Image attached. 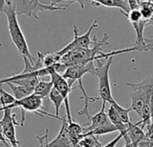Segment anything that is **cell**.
Returning <instances> with one entry per match:
<instances>
[{
    "instance_id": "1",
    "label": "cell",
    "mask_w": 153,
    "mask_h": 147,
    "mask_svg": "<svg viewBox=\"0 0 153 147\" xmlns=\"http://www.w3.org/2000/svg\"><path fill=\"white\" fill-rule=\"evenodd\" d=\"M105 45H108V33L104 34L101 40H99L97 37L94 36L91 48L71 50L61 57L60 63L68 67L76 65H86L90 62L104 59V52L102 51V47Z\"/></svg>"
},
{
    "instance_id": "2",
    "label": "cell",
    "mask_w": 153,
    "mask_h": 147,
    "mask_svg": "<svg viewBox=\"0 0 153 147\" xmlns=\"http://www.w3.org/2000/svg\"><path fill=\"white\" fill-rule=\"evenodd\" d=\"M3 13L5 14L6 19H7L8 31H9V34L12 39L13 43L16 47L20 55L23 58H27L30 62V64L34 66L36 59L31 55V53L29 49L27 40L25 39V36H24V34L22 31V28L20 26V23L18 22L17 14L15 13L13 4L5 5Z\"/></svg>"
},
{
    "instance_id": "3",
    "label": "cell",
    "mask_w": 153,
    "mask_h": 147,
    "mask_svg": "<svg viewBox=\"0 0 153 147\" xmlns=\"http://www.w3.org/2000/svg\"><path fill=\"white\" fill-rule=\"evenodd\" d=\"M13 108H21L22 109V119L20 121L21 127L22 128L24 126V121H25V112H31L34 114H37L40 117H45L48 116L50 118L57 119L58 118L56 115H53L51 113L47 112L44 110V106H43V99L40 98L39 96L32 93L27 97H24L21 100L15 101L13 103L6 106V107H0V111H3L5 109H11L13 110Z\"/></svg>"
},
{
    "instance_id": "4",
    "label": "cell",
    "mask_w": 153,
    "mask_h": 147,
    "mask_svg": "<svg viewBox=\"0 0 153 147\" xmlns=\"http://www.w3.org/2000/svg\"><path fill=\"white\" fill-rule=\"evenodd\" d=\"M15 13L18 15H26L39 20V12L65 11L67 6H53L40 3L39 0H12Z\"/></svg>"
},
{
    "instance_id": "5",
    "label": "cell",
    "mask_w": 153,
    "mask_h": 147,
    "mask_svg": "<svg viewBox=\"0 0 153 147\" xmlns=\"http://www.w3.org/2000/svg\"><path fill=\"white\" fill-rule=\"evenodd\" d=\"M113 57H110L107 59L106 63L100 60H97V66L95 68V75L99 78V93L100 98L103 102L111 104L115 100L112 96L110 79H109V70L113 62Z\"/></svg>"
},
{
    "instance_id": "6",
    "label": "cell",
    "mask_w": 153,
    "mask_h": 147,
    "mask_svg": "<svg viewBox=\"0 0 153 147\" xmlns=\"http://www.w3.org/2000/svg\"><path fill=\"white\" fill-rule=\"evenodd\" d=\"M3 118L0 120V127L3 137L5 141L7 140L11 146H20L21 141L16 138L15 135V126L21 127L20 122L16 121V114L13 113L11 109H5L3 110Z\"/></svg>"
},
{
    "instance_id": "7",
    "label": "cell",
    "mask_w": 153,
    "mask_h": 147,
    "mask_svg": "<svg viewBox=\"0 0 153 147\" xmlns=\"http://www.w3.org/2000/svg\"><path fill=\"white\" fill-rule=\"evenodd\" d=\"M98 27V22L97 20L94 21V22L91 25L90 29L87 31L86 33L82 34V35H79V29L76 25H74V40L67 44L65 47H64L62 49H60L59 51H57V55L62 57L65 54H66L67 52L74 50V49H89L91 48V45H92V40L91 39V34L92 32V31Z\"/></svg>"
},
{
    "instance_id": "8",
    "label": "cell",
    "mask_w": 153,
    "mask_h": 147,
    "mask_svg": "<svg viewBox=\"0 0 153 147\" xmlns=\"http://www.w3.org/2000/svg\"><path fill=\"white\" fill-rule=\"evenodd\" d=\"M95 68L96 66L94 62H90L86 65H76L68 66L65 71L62 74L63 77L66 79L70 85H73L74 82L78 79L82 78L85 74H91L95 75Z\"/></svg>"
},
{
    "instance_id": "9",
    "label": "cell",
    "mask_w": 153,
    "mask_h": 147,
    "mask_svg": "<svg viewBox=\"0 0 153 147\" xmlns=\"http://www.w3.org/2000/svg\"><path fill=\"white\" fill-rule=\"evenodd\" d=\"M126 85L131 88V93H130L131 99H132L131 109H132V110L135 111L141 117L143 110L146 102L150 101L151 98L148 97L143 90L136 88L134 86H132V85H128V84H126Z\"/></svg>"
},
{
    "instance_id": "10",
    "label": "cell",
    "mask_w": 153,
    "mask_h": 147,
    "mask_svg": "<svg viewBox=\"0 0 153 147\" xmlns=\"http://www.w3.org/2000/svg\"><path fill=\"white\" fill-rule=\"evenodd\" d=\"M106 105H107V103L103 102L101 110L98 113H96L95 115L90 117V119H89L90 123L82 125L84 128V134L91 132V131L94 130L95 128L100 127L101 125H104V124L109 122V119L108 118V114L106 112Z\"/></svg>"
},
{
    "instance_id": "11",
    "label": "cell",
    "mask_w": 153,
    "mask_h": 147,
    "mask_svg": "<svg viewBox=\"0 0 153 147\" xmlns=\"http://www.w3.org/2000/svg\"><path fill=\"white\" fill-rule=\"evenodd\" d=\"M93 6L103 5L110 8H118L122 14H127L130 12L129 5L126 0H90Z\"/></svg>"
},
{
    "instance_id": "12",
    "label": "cell",
    "mask_w": 153,
    "mask_h": 147,
    "mask_svg": "<svg viewBox=\"0 0 153 147\" xmlns=\"http://www.w3.org/2000/svg\"><path fill=\"white\" fill-rule=\"evenodd\" d=\"M127 136L131 143H140L141 141L146 139V133L143 131L142 127L137 123L131 122L127 126Z\"/></svg>"
},
{
    "instance_id": "13",
    "label": "cell",
    "mask_w": 153,
    "mask_h": 147,
    "mask_svg": "<svg viewBox=\"0 0 153 147\" xmlns=\"http://www.w3.org/2000/svg\"><path fill=\"white\" fill-rule=\"evenodd\" d=\"M53 83L51 81L47 82V81H41L39 80L36 86L33 89V93L39 96L43 100L48 98V95L53 89Z\"/></svg>"
},
{
    "instance_id": "14",
    "label": "cell",
    "mask_w": 153,
    "mask_h": 147,
    "mask_svg": "<svg viewBox=\"0 0 153 147\" xmlns=\"http://www.w3.org/2000/svg\"><path fill=\"white\" fill-rule=\"evenodd\" d=\"M5 84H7L12 93H13V95L14 97V99L17 101V100H21L24 97H27L30 94L33 93V91L27 88V87H24L22 85H19V84H12V83H6Z\"/></svg>"
},
{
    "instance_id": "15",
    "label": "cell",
    "mask_w": 153,
    "mask_h": 147,
    "mask_svg": "<svg viewBox=\"0 0 153 147\" xmlns=\"http://www.w3.org/2000/svg\"><path fill=\"white\" fill-rule=\"evenodd\" d=\"M48 98L52 101V103H53V105L55 107V110H56L55 115L58 118L59 120L62 121L63 118L59 117V110H60L61 106L63 105V103H65V100H64L63 96L61 95V93L55 87H53V89L51 90V92H50V93L48 95Z\"/></svg>"
},
{
    "instance_id": "16",
    "label": "cell",
    "mask_w": 153,
    "mask_h": 147,
    "mask_svg": "<svg viewBox=\"0 0 153 147\" xmlns=\"http://www.w3.org/2000/svg\"><path fill=\"white\" fill-rule=\"evenodd\" d=\"M142 18L150 22L153 20V3L151 1H143L140 3L139 7Z\"/></svg>"
},
{
    "instance_id": "17",
    "label": "cell",
    "mask_w": 153,
    "mask_h": 147,
    "mask_svg": "<svg viewBox=\"0 0 153 147\" xmlns=\"http://www.w3.org/2000/svg\"><path fill=\"white\" fill-rule=\"evenodd\" d=\"M77 146L79 147H103L98 139V137L94 135L83 134V137L80 140Z\"/></svg>"
},
{
    "instance_id": "18",
    "label": "cell",
    "mask_w": 153,
    "mask_h": 147,
    "mask_svg": "<svg viewBox=\"0 0 153 147\" xmlns=\"http://www.w3.org/2000/svg\"><path fill=\"white\" fill-rule=\"evenodd\" d=\"M110 105H112V106L114 107V109L116 110V111H117V113L118 114L119 118L121 119V120H122L126 125L128 126V125L132 122L131 119H130V117H129V113H130V111L132 110L131 108H129V109H125V108H123L122 106H120L116 101H114Z\"/></svg>"
},
{
    "instance_id": "19",
    "label": "cell",
    "mask_w": 153,
    "mask_h": 147,
    "mask_svg": "<svg viewBox=\"0 0 153 147\" xmlns=\"http://www.w3.org/2000/svg\"><path fill=\"white\" fill-rule=\"evenodd\" d=\"M115 131H117L116 127L109 121L104 125H101L100 127L95 128L94 130L91 131V132H88V133H85L87 135H94L96 137H99V136H102V135H107V134H110V133H113Z\"/></svg>"
},
{
    "instance_id": "20",
    "label": "cell",
    "mask_w": 153,
    "mask_h": 147,
    "mask_svg": "<svg viewBox=\"0 0 153 147\" xmlns=\"http://www.w3.org/2000/svg\"><path fill=\"white\" fill-rule=\"evenodd\" d=\"M15 101L13 95L5 92L2 87V84H0V107H6L13 103Z\"/></svg>"
},
{
    "instance_id": "21",
    "label": "cell",
    "mask_w": 153,
    "mask_h": 147,
    "mask_svg": "<svg viewBox=\"0 0 153 147\" xmlns=\"http://www.w3.org/2000/svg\"><path fill=\"white\" fill-rule=\"evenodd\" d=\"M127 20L131 22V23H134V22H140L143 18H142V14L140 13V10H131L127 14H124Z\"/></svg>"
},
{
    "instance_id": "22",
    "label": "cell",
    "mask_w": 153,
    "mask_h": 147,
    "mask_svg": "<svg viewBox=\"0 0 153 147\" xmlns=\"http://www.w3.org/2000/svg\"><path fill=\"white\" fill-rule=\"evenodd\" d=\"M40 3L47 4V5H53V6H64L60 5V4L64 3L62 0H39ZM68 7V6H67Z\"/></svg>"
},
{
    "instance_id": "23",
    "label": "cell",
    "mask_w": 153,
    "mask_h": 147,
    "mask_svg": "<svg viewBox=\"0 0 153 147\" xmlns=\"http://www.w3.org/2000/svg\"><path fill=\"white\" fill-rule=\"evenodd\" d=\"M129 5L130 11L131 10H137L140 7V2L138 0H126Z\"/></svg>"
},
{
    "instance_id": "24",
    "label": "cell",
    "mask_w": 153,
    "mask_h": 147,
    "mask_svg": "<svg viewBox=\"0 0 153 147\" xmlns=\"http://www.w3.org/2000/svg\"><path fill=\"white\" fill-rule=\"evenodd\" d=\"M121 138H123V135L119 133V135H118V136H117L114 140H112L111 142H109L108 144H107L106 146H104L103 147H116L117 144L120 141V139H121Z\"/></svg>"
},
{
    "instance_id": "25",
    "label": "cell",
    "mask_w": 153,
    "mask_h": 147,
    "mask_svg": "<svg viewBox=\"0 0 153 147\" xmlns=\"http://www.w3.org/2000/svg\"><path fill=\"white\" fill-rule=\"evenodd\" d=\"M147 128H148V131L146 134V139L151 142H153V121H152L151 125Z\"/></svg>"
},
{
    "instance_id": "26",
    "label": "cell",
    "mask_w": 153,
    "mask_h": 147,
    "mask_svg": "<svg viewBox=\"0 0 153 147\" xmlns=\"http://www.w3.org/2000/svg\"><path fill=\"white\" fill-rule=\"evenodd\" d=\"M137 147H153V144L151 141L144 139V140L141 141L140 143H138Z\"/></svg>"
},
{
    "instance_id": "27",
    "label": "cell",
    "mask_w": 153,
    "mask_h": 147,
    "mask_svg": "<svg viewBox=\"0 0 153 147\" xmlns=\"http://www.w3.org/2000/svg\"><path fill=\"white\" fill-rule=\"evenodd\" d=\"M63 2H65V1H68L69 2V4H71V3H74V2H76V3H78L79 4H80V6H81V8H84V0H62Z\"/></svg>"
},
{
    "instance_id": "28",
    "label": "cell",
    "mask_w": 153,
    "mask_h": 147,
    "mask_svg": "<svg viewBox=\"0 0 153 147\" xmlns=\"http://www.w3.org/2000/svg\"><path fill=\"white\" fill-rule=\"evenodd\" d=\"M150 108H151V115H152V121H153V94L151 97L150 101Z\"/></svg>"
},
{
    "instance_id": "29",
    "label": "cell",
    "mask_w": 153,
    "mask_h": 147,
    "mask_svg": "<svg viewBox=\"0 0 153 147\" xmlns=\"http://www.w3.org/2000/svg\"><path fill=\"white\" fill-rule=\"evenodd\" d=\"M137 143H131L129 145H126L124 147H137Z\"/></svg>"
},
{
    "instance_id": "30",
    "label": "cell",
    "mask_w": 153,
    "mask_h": 147,
    "mask_svg": "<svg viewBox=\"0 0 153 147\" xmlns=\"http://www.w3.org/2000/svg\"><path fill=\"white\" fill-rule=\"evenodd\" d=\"M6 147H20V146H11V145L8 144V145L6 146Z\"/></svg>"
},
{
    "instance_id": "31",
    "label": "cell",
    "mask_w": 153,
    "mask_h": 147,
    "mask_svg": "<svg viewBox=\"0 0 153 147\" xmlns=\"http://www.w3.org/2000/svg\"><path fill=\"white\" fill-rule=\"evenodd\" d=\"M138 1H139V2L141 3V2H143V1H147V0H138Z\"/></svg>"
},
{
    "instance_id": "32",
    "label": "cell",
    "mask_w": 153,
    "mask_h": 147,
    "mask_svg": "<svg viewBox=\"0 0 153 147\" xmlns=\"http://www.w3.org/2000/svg\"><path fill=\"white\" fill-rule=\"evenodd\" d=\"M152 50H153V49H152Z\"/></svg>"
}]
</instances>
